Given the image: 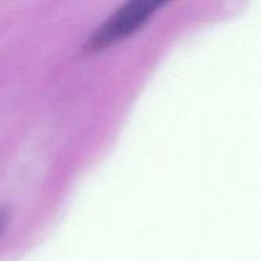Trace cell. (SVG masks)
Masks as SVG:
<instances>
[{"instance_id":"6da1fadb","label":"cell","mask_w":261,"mask_h":261,"mask_svg":"<svg viewBox=\"0 0 261 261\" xmlns=\"http://www.w3.org/2000/svg\"><path fill=\"white\" fill-rule=\"evenodd\" d=\"M161 2L135 0L121 6L90 38L92 49H102L118 43L141 29L161 6Z\"/></svg>"},{"instance_id":"7a4b0ae2","label":"cell","mask_w":261,"mask_h":261,"mask_svg":"<svg viewBox=\"0 0 261 261\" xmlns=\"http://www.w3.org/2000/svg\"><path fill=\"white\" fill-rule=\"evenodd\" d=\"M5 223H6V216H5V213L0 211V234H2V231L5 228Z\"/></svg>"}]
</instances>
